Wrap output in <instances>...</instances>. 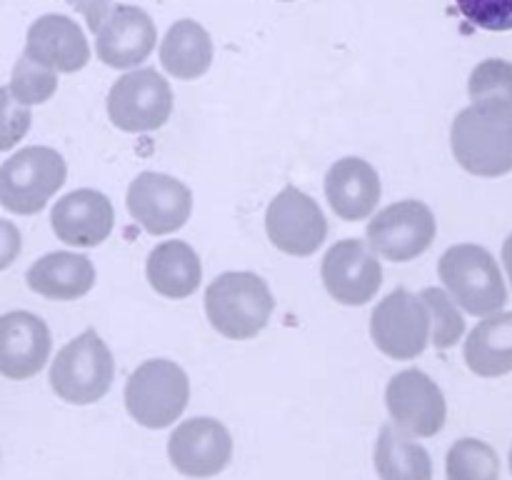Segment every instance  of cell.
<instances>
[{
  "instance_id": "obj_20",
  "label": "cell",
  "mask_w": 512,
  "mask_h": 480,
  "mask_svg": "<svg viewBox=\"0 0 512 480\" xmlns=\"http://www.w3.org/2000/svg\"><path fill=\"white\" fill-rule=\"evenodd\" d=\"M25 283L43 298L68 303L93 290L95 265L88 255L58 250V253H48L35 260L28 268Z\"/></svg>"
},
{
  "instance_id": "obj_15",
  "label": "cell",
  "mask_w": 512,
  "mask_h": 480,
  "mask_svg": "<svg viewBox=\"0 0 512 480\" xmlns=\"http://www.w3.org/2000/svg\"><path fill=\"white\" fill-rule=\"evenodd\" d=\"M158 30L153 18L135 5H115L95 33V53L100 63L115 70H130L153 53Z\"/></svg>"
},
{
  "instance_id": "obj_6",
  "label": "cell",
  "mask_w": 512,
  "mask_h": 480,
  "mask_svg": "<svg viewBox=\"0 0 512 480\" xmlns=\"http://www.w3.org/2000/svg\"><path fill=\"white\" fill-rule=\"evenodd\" d=\"M65 160L58 150L28 145L0 165V205L15 215H35L63 188Z\"/></svg>"
},
{
  "instance_id": "obj_22",
  "label": "cell",
  "mask_w": 512,
  "mask_h": 480,
  "mask_svg": "<svg viewBox=\"0 0 512 480\" xmlns=\"http://www.w3.org/2000/svg\"><path fill=\"white\" fill-rule=\"evenodd\" d=\"M465 363L480 378L512 373V313L485 315L465 340Z\"/></svg>"
},
{
  "instance_id": "obj_10",
  "label": "cell",
  "mask_w": 512,
  "mask_h": 480,
  "mask_svg": "<svg viewBox=\"0 0 512 480\" xmlns=\"http://www.w3.org/2000/svg\"><path fill=\"white\" fill-rule=\"evenodd\" d=\"M265 230L268 238L280 253L293 258H308L328 235V220H325L320 205L295 185H285L268 205L265 213Z\"/></svg>"
},
{
  "instance_id": "obj_5",
  "label": "cell",
  "mask_w": 512,
  "mask_h": 480,
  "mask_svg": "<svg viewBox=\"0 0 512 480\" xmlns=\"http://www.w3.org/2000/svg\"><path fill=\"white\" fill-rule=\"evenodd\" d=\"M190 400V380L178 363L165 358L145 360L125 383L130 418L150 430L173 425Z\"/></svg>"
},
{
  "instance_id": "obj_29",
  "label": "cell",
  "mask_w": 512,
  "mask_h": 480,
  "mask_svg": "<svg viewBox=\"0 0 512 480\" xmlns=\"http://www.w3.org/2000/svg\"><path fill=\"white\" fill-rule=\"evenodd\" d=\"M465 20L483 30H512V0H455Z\"/></svg>"
},
{
  "instance_id": "obj_31",
  "label": "cell",
  "mask_w": 512,
  "mask_h": 480,
  "mask_svg": "<svg viewBox=\"0 0 512 480\" xmlns=\"http://www.w3.org/2000/svg\"><path fill=\"white\" fill-rule=\"evenodd\" d=\"M20 248H23L20 230L15 228V223L0 218V270L10 268L15 263V258L20 255Z\"/></svg>"
},
{
  "instance_id": "obj_21",
  "label": "cell",
  "mask_w": 512,
  "mask_h": 480,
  "mask_svg": "<svg viewBox=\"0 0 512 480\" xmlns=\"http://www.w3.org/2000/svg\"><path fill=\"white\" fill-rule=\"evenodd\" d=\"M150 288L170 300H183L198 290L203 280V265L198 253L185 240H165L155 245L145 265Z\"/></svg>"
},
{
  "instance_id": "obj_25",
  "label": "cell",
  "mask_w": 512,
  "mask_h": 480,
  "mask_svg": "<svg viewBox=\"0 0 512 480\" xmlns=\"http://www.w3.org/2000/svg\"><path fill=\"white\" fill-rule=\"evenodd\" d=\"M448 480H500V458L485 440L460 438L445 458Z\"/></svg>"
},
{
  "instance_id": "obj_24",
  "label": "cell",
  "mask_w": 512,
  "mask_h": 480,
  "mask_svg": "<svg viewBox=\"0 0 512 480\" xmlns=\"http://www.w3.org/2000/svg\"><path fill=\"white\" fill-rule=\"evenodd\" d=\"M380 480H433V460L420 443L395 425H385L375 443Z\"/></svg>"
},
{
  "instance_id": "obj_7",
  "label": "cell",
  "mask_w": 512,
  "mask_h": 480,
  "mask_svg": "<svg viewBox=\"0 0 512 480\" xmlns=\"http://www.w3.org/2000/svg\"><path fill=\"white\" fill-rule=\"evenodd\" d=\"M173 113L170 83L153 68L130 70L108 93L110 123L123 133H153Z\"/></svg>"
},
{
  "instance_id": "obj_1",
  "label": "cell",
  "mask_w": 512,
  "mask_h": 480,
  "mask_svg": "<svg viewBox=\"0 0 512 480\" xmlns=\"http://www.w3.org/2000/svg\"><path fill=\"white\" fill-rule=\"evenodd\" d=\"M450 145L458 165L470 175H508L512 170V113L473 103L455 115Z\"/></svg>"
},
{
  "instance_id": "obj_14",
  "label": "cell",
  "mask_w": 512,
  "mask_h": 480,
  "mask_svg": "<svg viewBox=\"0 0 512 480\" xmlns=\"http://www.w3.org/2000/svg\"><path fill=\"white\" fill-rule=\"evenodd\" d=\"M168 458L185 478H213L233 460V438L215 418L183 420L168 438Z\"/></svg>"
},
{
  "instance_id": "obj_11",
  "label": "cell",
  "mask_w": 512,
  "mask_h": 480,
  "mask_svg": "<svg viewBox=\"0 0 512 480\" xmlns=\"http://www.w3.org/2000/svg\"><path fill=\"white\" fill-rule=\"evenodd\" d=\"M125 203L135 223L150 235L178 233L193 213V193L188 185L153 170L135 175Z\"/></svg>"
},
{
  "instance_id": "obj_26",
  "label": "cell",
  "mask_w": 512,
  "mask_h": 480,
  "mask_svg": "<svg viewBox=\"0 0 512 480\" xmlns=\"http://www.w3.org/2000/svg\"><path fill=\"white\" fill-rule=\"evenodd\" d=\"M468 93L473 103L493 105L512 113V63L500 58L483 60L470 75Z\"/></svg>"
},
{
  "instance_id": "obj_27",
  "label": "cell",
  "mask_w": 512,
  "mask_h": 480,
  "mask_svg": "<svg viewBox=\"0 0 512 480\" xmlns=\"http://www.w3.org/2000/svg\"><path fill=\"white\" fill-rule=\"evenodd\" d=\"M420 300L425 303L430 315V343L438 350H448L463 338L465 320L460 315L458 305L443 288L420 290Z\"/></svg>"
},
{
  "instance_id": "obj_18",
  "label": "cell",
  "mask_w": 512,
  "mask_h": 480,
  "mask_svg": "<svg viewBox=\"0 0 512 480\" xmlns=\"http://www.w3.org/2000/svg\"><path fill=\"white\" fill-rule=\"evenodd\" d=\"M53 73H78L88 65L90 45L85 33L68 15H40L28 28L25 53Z\"/></svg>"
},
{
  "instance_id": "obj_19",
  "label": "cell",
  "mask_w": 512,
  "mask_h": 480,
  "mask_svg": "<svg viewBox=\"0 0 512 480\" xmlns=\"http://www.w3.org/2000/svg\"><path fill=\"white\" fill-rule=\"evenodd\" d=\"M380 175L368 160L340 158L330 165L325 175V198L330 208L345 223H358L373 215L375 205L380 203Z\"/></svg>"
},
{
  "instance_id": "obj_35",
  "label": "cell",
  "mask_w": 512,
  "mask_h": 480,
  "mask_svg": "<svg viewBox=\"0 0 512 480\" xmlns=\"http://www.w3.org/2000/svg\"><path fill=\"white\" fill-rule=\"evenodd\" d=\"M280 3H293V0H280Z\"/></svg>"
},
{
  "instance_id": "obj_34",
  "label": "cell",
  "mask_w": 512,
  "mask_h": 480,
  "mask_svg": "<svg viewBox=\"0 0 512 480\" xmlns=\"http://www.w3.org/2000/svg\"><path fill=\"white\" fill-rule=\"evenodd\" d=\"M510 473H512V448H510Z\"/></svg>"
},
{
  "instance_id": "obj_9",
  "label": "cell",
  "mask_w": 512,
  "mask_h": 480,
  "mask_svg": "<svg viewBox=\"0 0 512 480\" xmlns=\"http://www.w3.org/2000/svg\"><path fill=\"white\" fill-rule=\"evenodd\" d=\"M438 223L420 200H398L368 223V248L390 263H408L433 245Z\"/></svg>"
},
{
  "instance_id": "obj_23",
  "label": "cell",
  "mask_w": 512,
  "mask_h": 480,
  "mask_svg": "<svg viewBox=\"0 0 512 480\" xmlns=\"http://www.w3.org/2000/svg\"><path fill=\"white\" fill-rule=\"evenodd\" d=\"M213 38L195 20H178L160 43V63L175 80H195L213 65Z\"/></svg>"
},
{
  "instance_id": "obj_32",
  "label": "cell",
  "mask_w": 512,
  "mask_h": 480,
  "mask_svg": "<svg viewBox=\"0 0 512 480\" xmlns=\"http://www.w3.org/2000/svg\"><path fill=\"white\" fill-rule=\"evenodd\" d=\"M65 3L73 10H78L85 18V23H88V28L93 30V33H98L105 15L110 13V3H113V0H65Z\"/></svg>"
},
{
  "instance_id": "obj_12",
  "label": "cell",
  "mask_w": 512,
  "mask_h": 480,
  "mask_svg": "<svg viewBox=\"0 0 512 480\" xmlns=\"http://www.w3.org/2000/svg\"><path fill=\"white\" fill-rule=\"evenodd\" d=\"M385 405L395 428L410 438H433L448 418L443 390L418 368L403 370L390 380L385 388Z\"/></svg>"
},
{
  "instance_id": "obj_13",
  "label": "cell",
  "mask_w": 512,
  "mask_h": 480,
  "mask_svg": "<svg viewBox=\"0 0 512 480\" xmlns=\"http://www.w3.org/2000/svg\"><path fill=\"white\" fill-rule=\"evenodd\" d=\"M325 290L340 305H365L383 285V265L368 243L358 238L338 240L325 253L320 268Z\"/></svg>"
},
{
  "instance_id": "obj_16",
  "label": "cell",
  "mask_w": 512,
  "mask_h": 480,
  "mask_svg": "<svg viewBox=\"0 0 512 480\" xmlns=\"http://www.w3.org/2000/svg\"><path fill=\"white\" fill-rule=\"evenodd\" d=\"M53 350L50 328L28 310L0 315V375L8 380H28L45 368Z\"/></svg>"
},
{
  "instance_id": "obj_33",
  "label": "cell",
  "mask_w": 512,
  "mask_h": 480,
  "mask_svg": "<svg viewBox=\"0 0 512 480\" xmlns=\"http://www.w3.org/2000/svg\"><path fill=\"white\" fill-rule=\"evenodd\" d=\"M503 263H505V273H508V280L512 285V235L503 245Z\"/></svg>"
},
{
  "instance_id": "obj_4",
  "label": "cell",
  "mask_w": 512,
  "mask_h": 480,
  "mask_svg": "<svg viewBox=\"0 0 512 480\" xmlns=\"http://www.w3.org/2000/svg\"><path fill=\"white\" fill-rule=\"evenodd\" d=\"M115 360L105 340L93 328L60 348L50 365V388L70 405H93L110 390Z\"/></svg>"
},
{
  "instance_id": "obj_28",
  "label": "cell",
  "mask_w": 512,
  "mask_h": 480,
  "mask_svg": "<svg viewBox=\"0 0 512 480\" xmlns=\"http://www.w3.org/2000/svg\"><path fill=\"white\" fill-rule=\"evenodd\" d=\"M8 90L20 105H28V108L30 105H43L58 90V73L43 68L28 55H20L18 63L13 65V73H10Z\"/></svg>"
},
{
  "instance_id": "obj_30",
  "label": "cell",
  "mask_w": 512,
  "mask_h": 480,
  "mask_svg": "<svg viewBox=\"0 0 512 480\" xmlns=\"http://www.w3.org/2000/svg\"><path fill=\"white\" fill-rule=\"evenodd\" d=\"M30 120L28 105H20L8 88H0V150L15 148L28 135Z\"/></svg>"
},
{
  "instance_id": "obj_3",
  "label": "cell",
  "mask_w": 512,
  "mask_h": 480,
  "mask_svg": "<svg viewBox=\"0 0 512 480\" xmlns=\"http://www.w3.org/2000/svg\"><path fill=\"white\" fill-rule=\"evenodd\" d=\"M438 275L455 305L470 315H493L508 303L503 273L493 255L475 243L453 245L438 263Z\"/></svg>"
},
{
  "instance_id": "obj_8",
  "label": "cell",
  "mask_w": 512,
  "mask_h": 480,
  "mask_svg": "<svg viewBox=\"0 0 512 480\" xmlns=\"http://www.w3.org/2000/svg\"><path fill=\"white\" fill-rule=\"evenodd\" d=\"M375 348L393 360H413L430 343V315L420 295L398 288L385 295L370 315Z\"/></svg>"
},
{
  "instance_id": "obj_2",
  "label": "cell",
  "mask_w": 512,
  "mask_h": 480,
  "mask_svg": "<svg viewBox=\"0 0 512 480\" xmlns=\"http://www.w3.org/2000/svg\"><path fill=\"white\" fill-rule=\"evenodd\" d=\"M275 310L273 293L260 275L230 270L205 290V313L223 338L250 340L265 330Z\"/></svg>"
},
{
  "instance_id": "obj_17",
  "label": "cell",
  "mask_w": 512,
  "mask_h": 480,
  "mask_svg": "<svg viewBox=\"0 0 512 480\" xmlns=\"http://www.w3.org/2000/svg\"><path fill=\"white\" fill-rule=\"evenodd\" d=\"M115 225L113 203L105 193L80 188L63 195L50 213L55 238L73 248H95L110 238Z\"/></svg>"
}]
</instances>
